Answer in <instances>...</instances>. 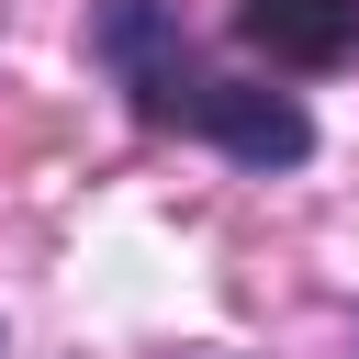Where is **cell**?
Here are the masks:
<instances>
[{"mask_svg":"<svg viewBox=\"0 0 359 359\" xmlns=\"http://www.w3.org/2000/svg\"><path fill=\"white\" fill-rule=\"evenodd\" d=\"M236 34L269 67H348L359 56V0H236Z\"/></svg>","mask_w":359,"mask_h":359,"instance_id":"cell-2","label":"cell"},{"mask_svg":"<svg viewBox=\"0 0 359 359\" xmlns=\"http://www.w3.org/2000/svg\"><path fill=\"white\" fill-rule=\"evenodd\" d=\"M180 123H202V135H213L224 157H247V168H303V157H314V123H303V101H292V90H247V79H202Z\"/></svg>","mask_w":359,"mask_h":359,"instance_id":"cell-1","label":"cell"}]
</instances>
